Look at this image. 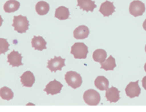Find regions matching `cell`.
<instances>
[{
    "instance_id": "1",
    "label": "cell",
    "mask_w": 146,
    "mask_h": 112,
    "mask_svg": "<svg viewBox=\"0 0 146 112\" xmlns=\"http://www.w3.org/2000/svg\"><path fill=\"white\" fill-rule=\"evenodd\" d=\"M88 47L83 42H76L71 47L70 53L76 59H85L87 57Z\"/></svg>"
},
{
    "instance_id": "2",
    "label": "cell",
    "mask_w": 146,
    "mask_h": 112,
    "mask_svg": "<svg viewBox=\"0 0 146 112\" xmlns=\"http://www.w3.org/2000/svg\"><path fill=\"white\" fill-rule=\"evenodd\" d=\"M15 30L19 33H26L29 28V21L25 16H15L13 18V24Z\"/></svg>"
},
{
    "instance_id": "3",
    "label": "cell",
    "mask_w": 146,
    "mask_h": 112,
    "mask_svg": "<svg viewBox=\"0 0 146 112\" xmlns=\"http://www.w3.org/2000/svg\"><path fill=\"white\" fill-rule=\"evenodd\" d=\"M65 81L68 86L73 89H77L82 85V77L80 74L75 71H68L65 74Z\"/></svg>"
},
{
    "instance_id": "4",
    "label": "cell",
    "mask_w": 146,
    "mask_h": 112,
    "mask_svg": "<svg viewBox=\"0 0 146 112\" xmlns=\"http://www.w3.org/2000/svg\"><path fill=\"white\" fill-rule=\"evenodd\" d=\"M83 100L89 105H98L101 101L100 94L96 90L88 89L83 94Z\"/></svg>"
},
{
    "instance_id": "5",
    "label": "cell",
    "mask_w": 146,
    "mask_h": 112,
    "mask_svg": "<svg viewBox=\"0 0 146 112\" xmlns=\"http://www.w3.org/2000/svg\"><path fill=\"white\" fill-rule=\"evenodd\" d=\"M145 11V4L139 0H135L129 5V13L134 17L142 15Z\"/></svg>"
},
{
    "instance_id": "6",
    "label": "cell",
    "mask_w": 146,
    "mask_h": 112,
    "mask_svg": "<svg viewBox=\"0 0 146 112\" xmlns=\"http://www.w3.org/2000/svg\"><path fill=\"white\" fill-rule=\"evenodd\" d=\"M65 59L61 57H55L48 62L47 68L52 72H56L58 70H61L62 68L65 66Z\"/></svg>"
},
{
    "instance_id": "7",
    "label": "cell",
    "mask_w": 146,
    "mask_h": 112,
    "mask_svg": "<svg viewBox=\"0 0 146 112\" xmlns=\"http://www.w3.org/2000/svg\"><path fill=\"white\" fill-rule=\"evenodd\" d=\"M126 94L129 98H135V97L139 96L141 94V89L139 86V80L136 82H131L128 84L125 89Z\"/></svg>"
},
{
    "instance_id": "8",
    "label": "cell",
    "mask_w": 146,
    "mask_h": 112,
    "mask_svg": "<svg viewBox=\"0 0 146 112\" xmlns=\"http://www.w3.org/2000/svg\"><path fill=\"white\" fill-rule=\"evenodd\" d=\"M62 87H63V85L60 82L57 81L56 80H54L52 81L49 82L46 85L44 91L47 93V95H53L60 93Z\"/></svg>"
},
{
    "instance_id": "9",
    "label": "cell",
    "mask_w": 146,
    "mask_h": 112,
    "mask_svg": "<svg viewBox=\"0 0 146 112\" xmlns=\"http://www.w3.org/2000/svg\"><path fill=\"white\" fill-rule=\"evenodd\" d=\"M8 62L12 67H19L23 65L22 55L16 51H12L8 55Z\"/></svg>"
},
{
    "instance_id": "10",
    "label": "cell",
    "mask_w": 146,
    "mask_h": 112,
    "mask_svg": "<svg viewBox=\"0 0 146 112\" xmlns=\"http://www.w3.org/2000/svg\"><path fill=\"white\" fill-rule=\"evenodd\" d=\"M90 35V30L85 25L77 27L74 31V36L76 40H84Z\"/></svg>"
},
{
    "instance_id": "11",
    "label": "cell",
    "mask_w": 146,
    "mask_h": 112,
    "mask_svg": "<svg viewBox=\"0 0 146 112\" xmlns=\"http://www.w3.org/2000/svg\"><path fill=\"white\" fill-rule=\"evenodd\" d=\"M99 11L105 17H108L115 11V6L113 5V2L107 0L102 4L99 9Z\"/></svg>"
},
{
    "instance_id": "12",
    "label": "cell",
    "mask_w": 146,
    "mask_h": 112,
    "mask_svg": "<svg viewBox=\"0 0 146 112\" xmlns=\"http://www.w3.org/2000/svg\"><path fill=\"white\" fill-rule=\"evenodd\" d=\"M21 82L22 85L26 87H32L35 83V77L34 75L31 71L24 72L21 77Z\"/></svg>"
},
{
    "instance_id": "13",
    "label": "cell",
    "mask_w": 146,
    "mask_h": 112,
    "mask_svg": "<svg viewBox=\"0 0 146 112\" xmlns=\"http://www.w3.org/2000/svg\"><path fill=\"white\" fill-rule=\"evenodd\" d=\"M105 97L108 101L117 102L120 100V91L114 86H112L106 90Z\"/></svg>"
},
{
    "instance_id": "14",
    "label": "cell",
    "mask_w": 146,
    "mask_h": 112,
    "mask_svg": "<svg viewBox=\"0 0 146 112\" xmlns=\"http://www.w3.org/2000/svg\"><path fill=\"white\" fill-rule=\"evenodd\" d=\"M32 47L38 51H42L46 48V41L40 36H34L31 41Z\"/></svg>"
},
{
    "instance_id": "15",
    "label": "cell",
    "mask_w": 146,
    "mask_h": 112,
    "mask_svg": "<svg viewBox=\"0 0 146 112\" xmlns=\"http://www.w3.org/2000/svg\"><path fill=\"white\" fill-rule=\"evenodd\" d=\"M77 5L83 11L92 12L96 8V3L92 0H77Z\"/></svg>"
},
{
    "instance_id": "16",
    "label": "cell",
    "mask_w": 146,
    "mask_h": 112,
    "mask_svg": "<svg viewBox=\"0 0 146 112\" xmlns=\"http://www.w3.org/2000/svg\"><path fill=\"white\" fill-rule=\"evenodd\" d=\"M70 16V11L67 7L60 6L56 9L55 13V17L59 20H67Z\"/></svg>"
},
{
    "instance_id": "17",
    "label": "cell",
    "mask_w": 146,
    "mask_h": 112,
    "mask_svg": "<svg viewBox=\"0 0 146 112\" xmlns=\"http://www.w3.org/2000/svg\"><path fill=\"white\" fill-rule=\"evenodd\" d=\"M20 8V2L16 0H9L4 5V11L6 13H11L18 11Z\"/></svg>"
},
{
    "instance_id": "18",
    "label": "cell",
    "mask_w": 146,
    "mask_h": 112,
    "mask_svg": "<svg viewBox=\"0 0 146 112\" xmlns=\"http://www.w3.org/2000/svg\"><path fill=\"white\" fill-rule=\"evenodd\" d=\"M95 86L97 89L104 91V90H107L109 86V81L106 77L100 76L98 77L95 80Z\"/></svg>"
},
{
    "instance_id": "19",
    "label": "cell",
    "mask_w": 146,
    "mask_h": 112,
    "mask_svg": "<svg viewBox=\"0 0 146 112\" xmlns=\"http://www.w3.org/2000/svg\"><path fill=\"white\" fill-rule=\"evenodd\" d=\"M49 9H50L49 5L44 1H40L37 2V4L36 5V11L39 15H45L46 14H48Z\"/></svg>"
},
{
    "instance_id": "20",
    "label": "cell",
    "mask_w": 146,
    "mask_h": 112,
    "mask_svg": "<svg viewBox=\"0 0 146 112\" xmlns=\"http://www.w3.org/2000/svg\"><path fill=\"white\" fill-rule=\"evenodd\" d=\"M92 58L95 62L102 64L107 58V52L104 49H96L92 54Z\"/></svg>"
},
{
    "instance_id": "21",
    "label": "cell",
    "mask_w": 146,
    "mask_h": 112,
    "mask_svg": "<svg viewBox=\"0 0 146 112\" xmlns=\"http://www.w3.org/2000/svg\"><path fill=\"white\" fill-rule=\"evenodd\" d=\"M116 62L114 58L110 55L109 58L101 64V68L105 70H113L116 68Z\"/></svg>"
},
{
    "instance_id": "22",
    "label": "cell",
    "mask_w": 146,
    "mask_h": 112,
    "mask_svg": "<svg viewBox=\"0 0 146 112\" xmlns=\"http://www.w3.org/2000/svg\"><path fill=\"white\" fill-rule=\"evenodd\" d=\"M0 95H1V98L2 99L9 101V100L13 99L14 92H12L11 89L8 88L6 86H4L0 89Z\"/></svg>"
},
{
    "instance_id": "23",
    "label": "cell",
    "mask_w": 146,
    "mask_h": 112,
    "mask_svg": "<svg viewBox=\"0 0 146 112\" xmlns=\"http://www.w3.org/2000/svg\"><path fill=\"white\" fill-rule=\"evenodd\" d=\"M9 44L8 41L4 38L0 39V53L1 54H5L7 51L9 50Z\"/></svg>"
},
{
    "instance_id": "24",
    "label": "cell",
    "mask_w": 146,
    "mask_h": 112,
    "mask_svg": "<svg viewBox=\"0 0 146 112\" xmlns=\"http://www.w3.org/2000/svg\"><path fill=\"white\" fill-rule=\"evenodd\" d=\"M142 86H143V88L146 90V76L143 77V79H142Z\"/></svg>"
},
{
    "instance_id": "25",
    "label": "cell",
    "mask_w": 146,
    "mask_h": 112,
    "mask_svg": "<svg viewBox=\"0 0 146 112\" xmlns=\"http://www.w3.org/2000/svg\"><path fill=\"white\" fill-rule=\"evenodd\" d=\"M143 29L146 31V19L145 20L144 22H143Z\"/></svg>"
},
{
    "instance_id": "26",
    "label": "cell",
    "mask_w": 146,
    "mask_h": 112,
    "mask_svg": "<svg viewBox=\"0 0 146 112\" xmlns=\"http://www.w3.org/2000/svg\"><path fill=\"white\" fill-rule=\"evenodd\" d=\"M144 69H145V71L146 72V63L145 64V66H144Z\"/></svg>"
},
{
    "instance_id": "27",
    "label": "cell",
    "mask_w": 146,
    "mask_h": 112,
    "mask_svg": "<svg viewBox=\"0 0 146 112\" xmlns=\"http://www.w3.org/2000/svg\"><path fill=\"white\" fill-rule=\"evenodd\" d=\"M145 52H146V45H145Z\"/></svg>"
}]
</instances>
